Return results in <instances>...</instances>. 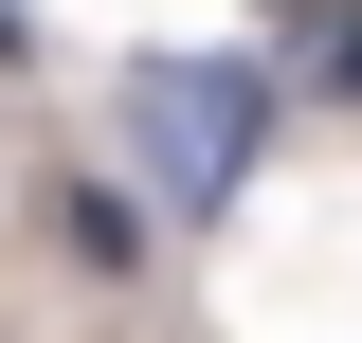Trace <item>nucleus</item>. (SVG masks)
I'll return each mask as SVG.
<instances>
[{"label":"nucleus","mask_w":362,"mask_h":343,"mask_svg":"<svg viewBox=\"0 0 362 343\" xmlns=\"http://www.w3.org/2000/svg\"><path fill=\"white\" fill-rule=\"evenodd\" d=\"M254 145H272V73L254 54H145L127 73V163H145V199H163L181 235L254 181Z\"/></svg>","instance_id":"1"},{"label":"nucleus","mask_w":362,"mask_h":343,"mask_svg":"<svg viewBox=\"0 0 362 343\" xmlns=\"http://www.w3.org/2000/svg\"><path fill=\"white\" fill-rule=\"evenodd\" d=\"M0 54H18V0H0Z\"/></svg>","instance_id":"3"},{"label":"nucleus","mask_w":362,"mask_h":343,"mask_svg":"<svg viewBox=\"0 0 362 343\" xmlns=\"http://www.w3.org/2000/svg\"><path fill=\"white\" fill-rule=\"evenodd\" d=\"M290 18H326V0H290Z\"/></svg>","instance_id":"4"},{"label":"nucleus","mask_w":362,"mask_h":343,"mask_svg":"<svg viewBox=\"0 0 362 343\" xmlns=\"http://www.w3.org/2000/svg\"><path fill=\"white\" fill-rule=\"evenodd\" d=\"M326 90H344V109H362V18H344V37H326Z\"/></svg>","instance_id":"2"}]
</instances>
